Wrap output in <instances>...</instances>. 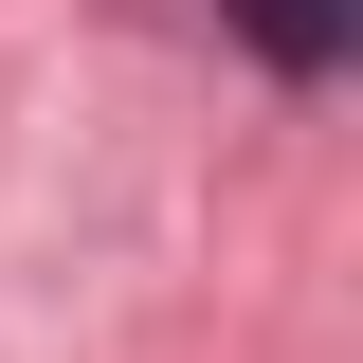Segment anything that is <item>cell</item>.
Wrapping results in <instances>:
<instances>
[{
  "instance_id": "1",
  "label": "cell",
  "mask_w": 363,
  "mask_h": 363,
  "mask_svg": "<svg viewBox=\"0 0 363 363\" xmlns=\"http://www.w3.org/2000/svg\"><path fill=\"white\" fill-rule=\"evenodd\" d=\"M218 18H236L255 55H272V73H327V55L363 37V0H218Z\"/></svg>"
}]
</instances>
